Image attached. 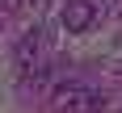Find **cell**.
<instances>
[{
    "label": "cell",
    "instance_id": "6da1fadb",
    "mask_svg": "<svg viewBox=\"0 0 122 113\" xmlns=\"http://www.w3.org/2000/svg\"><path fill=\"white\" fill-rule=\"evenodd\" d=\"M46 109L51 113H101L105 109V92L97 84H88L84 75H67V80L51 84Z\"/></svg>",
    "mask_w": 122,
    "mask_h": 113
},
{
    "label": "cell",
    "instance_id": "7a4b0ae2",
    "mask_svg": "<svg viewBox=\"0 0 122 113\" xmlns=\"http://www.w3.org/2000/svg\"><path fill=\"white\" fill-rule=\"evenodd\" d=\"M46 54H51V38H46L42 25H30V29L17 38V46H13V63L21 67V75H34V71H42V67H51Z\"/></svg>",
    "mask_w": 122,
    "mask_h": 113
},
{
    "label": "cell",
    "instance_id": "3957f363",
    "mask_svg": "<svg viewBox=\"0 0 122 113\" xmlns=\"http://www.w3.org/2000/svg\"><path fill=\"white\" fill-rule=\"evenodd\" d=\"M101 17H105V13L97 9V0H67L63 13H59V25L67 29V34H88Z\"/></svg>",
    "mask_w": 122,
    "mask_h": 113
},
{
    "label": "cell",
    "instance_id": "277c9868",
    "mask_svg": "<svg viewBox=\"0 0 122 113\" xmlns=\"http://www.w3.org/2000/svg\"><path fill=\"white\" fill-rule=\"evenodd\" d=\"M13 13H17V0H0V25H4V21H9V17H13Z\"/></svg>",
    "mask_w": 122,
    "mask_h": 113
},
{
    "label": "cell",
    "instance_id": "5b68a950",
    "mask_svg": "<svg viewBox=\"0 0 122 113\" xmlns=\"http://www.w3.org/2000/svg\"><path fill=\"white\" fill-rule=\"evenodd\" d=\"M101 13H122V0H97Z\"/></svg>",
    "mask_w": 122,
    "mask_h": 113
}]
</instances>
